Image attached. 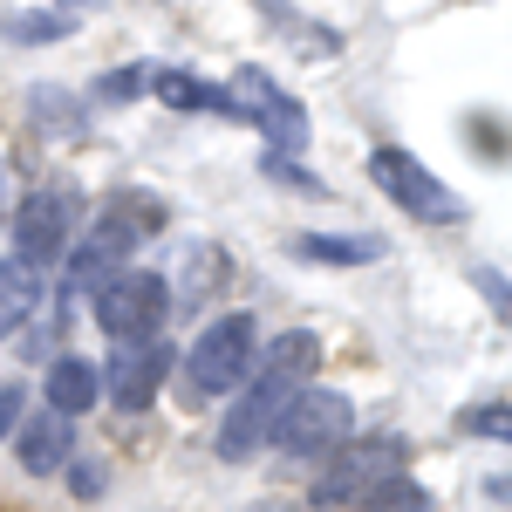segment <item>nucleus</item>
Listing matches in <instances>:
<instances>
[{"instance_id":"nucleus-12","label":"nucleus","mask_w":512,"mask_h":512,"mask_svg":"<svg viewBox=\"0 0 512 512\" xmlns=\"http://www.w3.org/2000/svg\"><path fill=\"white\" fill-rule=\"evenodd\" d=\"M41 294H48V274L7 253V260H0V335H21V328L41 315Z\"/></svg>"},{"instance_id":"nucleus-3","label":"nucleus","mask_w":512,"mask_h":512,"mask_svg":"<svg viewBox=\"0 0 512 512\" xmlns=\"http://www.w3.org/2000/svg\"><path fill=\"white\" fill-rule=\"evenodd\" d=\"M349 437H355V403L342 390H294L267 444H274L280 458H328Z\"/></svg>"},{"instance_id":"nucleus-2","label":"nucleus","mask_w":512,"mask_h":512,"mask_svg":"<svg viewBox=\"0 0 512 512\" xmlns=\"http://www.w3.org/2000/svg\"><path fill=\"white\" fill-rule=\"evenodd\" d=\"M96 328L110 342H144V335H164V315H171V280L144 274V267H117V274L96 287L89 301Z\"/></svg>"},{"instance_id":"nucleus-5","label":"nucleus","mask_w":512,"mask_h":512,"mask_svg":"<svg viewBox=\"0 0 512 512\" xmlns=\"http://www.w3.org/2000/svg\"><path fill=\"white\" fill-rule=\"evenodd\" d=\"M287 396L294 390L274 383V376H246V383H239V403H226V417H219V458H226V465H246V458L267 451Z\"/></svg>"},{"instance_id":"nucleus-13","label":"nucleus","mask_w":512,"mask_h":512,"mask_svg":"<svg viewBox=\"0 0 512 512\" xmlns=\"http://www.w3.org/2000/svg\"><path fill=\"white\" fill-rule=\"evenodd\" d=\"M294 260H321V267H369V260H383V239H369V233H294Z\"/></svg>"},{"instance_id":"nucleus-4","label":"nucleus","mask_w":512,"mask_h":512,"mask_svg":"<svg viewBox=\"0 0 512 512\" xmlns=\"http://www.w3.org/2000/svg\"><path fill=\"white\" fill-rule=\"evenodd\" d=\"M369 178H376V192L390 198L396 212H410V219H437V226H458V219H465V198L444 192V178H437L424 158H410L403 144H376V151H369Z\"/></svg>"},{"instance_id":"nucleus-9","label":"nucleus","mask_w":512,"mask_h":512,"mask_svg":"<svg viewBox=\"0 0 512 512\" xmlns=\"http://www.w3.org/2000/svg\"><path fill=\"white\" fill-rule=\"evenodd\" d=\"M103 403V369L89 362V355H55L48 362V376H41V410H55V417H89Z\"/></svg>"},{"instance_id":"nucleus-11","label":"nucleus","mask_w":512,"mask_h":512,"mask_svg":"<svg viewBox=\"0 0 512 512\" xmlns=\"http://www.w3.org/2000/svg\"><path fill=\"white\" fill-rule=\"evenodd\" d=\"M315 369H321V335L315 328H287V335H274L267 349L253 355V376H274L287 390H308Z\"/></svg>"},{"instance_id":"nucleus-10","label":"nucleus","mask_w":512,"mask_h":512,"mask_svg":"<svg viewBox=\"0 0 512 512\" xmlns=\"http://www.w3.org/2000/svg\"><path fill=\"white\" fill-rule=\"evenodd\" d=\"M14 458H21V472H28V478L62 472V465L76 458V424H69V417H55V410L21 417V431H14Z\"/></svg>"},{"instance_id":"nucleus-21","label":"nucleus","mask_w":512,"mask_h":512,"mask_svg":"<svg viewBox=\"0 0 512 512\" xmlns=\"http://www.w3.org/2000/svg\"><path fill=\"white\" fill-rule=\"evenodd\" d=\"M465 424H472V431H492V437H506V410H499V396H492V410H472Z\"/></svg>"},{"instance_id":"nucleus-17","label":"nucleus","mask_w":512,"mask_h":512,"mask_svg":"<svg viewBox=\"0 0 512 512\" xmlns=\"http://www.w3.org/2000/svg\"><path fill=\"white\" fill-rule=\"evenodd\" d=\"M151 89V62H137V69H117L110 82H96V103H130V96H144Z\"/></svg>"},{"instance_id":"nucleus-20","label":"nucleus","mask_w":512,"mask_h":512,"mask_svg":"<svg viewBox=\"0 0 512 512\" xmlns=\"http://www.w3.org/2000/svg\"><path fill=\"white\" fill-rule=\"evenodd\" d=\"M267 178H287V192H321L315 178H308L301 164H287V158H280V151H267Z\"/></svg>"},{"instance_id":"nucleus-8","label":"nucleus","mask_w":512,"mask_h":512,"mask_svg":"<svg viewBox=\"0 0 512 512\" xmlns=\"http://www.w3.org/2000/svg\"><path fill=\"white\" fill-rule=\"evenodd\" d=\"M226 117H246V123H260V130H274L280 151H301V144H308V117H301V103L280 96L260 69H239V76L226 82Z\"/></svg>"},{"instance_id":"nucleus-15","label":"nucleus","mask_w":512,"mask_h":512,"mask_svg":"<svg viewBox=\"0 0 512 512\" xmlns=\"http://www.w3.org/2000/svg\"><path fill=\"white\" fill-rule=\"evenodd\" d=\"M103 219H110V226H123V233L144 246V239L164 233V219H171V212H164L158 192H137V185H130V192H110V198H103Z\"/></svg>"},{"instance_id":"nucleus-18","label":"nucleus","mask_w":512,"mask_h":512,"mask_svg":"<svg viewBox=\"0 0 512 512\" xmlns=\"http://www.w3.org/2000/svg\"><path fill=\"white\" fill-rule=\"evenodd\" d=\"M62 472H69V492H76V499H103V485H110V472H103L96 458H69Z\"/></svg>"},{"instance_id":"nucleus-7","label":"nucleus","mask_w":512,"mask_h":512,"mask_svg":"<svg viewBox=\"0 0 512 512\" xmlns=\"http://www.w3.org/2000/svg\"><path fill=\"white\" fill-rule=\"evenodd\" d=\"M76 246V198L69 192H28L14 205V260H28V267H55L62 253Z\"/></svg>"},{"instance_id":"nucleus-14","label":"nucleus","mask_w":512,"mask_h":512,"mask_svg":"<svg viewBox=\"0 0 512 512\" xmlns=\"http://www.w3.org/2000/svg\"><path fill=\"white\" fill-rule=\"evenodd\" d=\"M151 96H158L164 110H219L226 117V89L192 76V69H151Z\"/></svg>"},{"instance_id":"nucleus-6","label":"nucleus","mask_w":512,"mask_h":512,"mask_svg":"<svg viewBox=\"0 0 512 512\" xmlns=\"http://www.w3.org/2000/svg\"><path fill=\"white\" fill-rule=\"evenodd\" d=\"M96 369H103V396L117 410H151L158 390L171 383V369H178V349L164 335H144V342H117V355L96 362Z\"/></svg>"},{"instance_id":"nucleus-1","label":"nucleus","mask_w":512,"mask_h":512,"mask_svg":"<svg viewBox=\"0 0 512 512\" xmlns=\"http://www.w3.org/2000/svg\"><path fill=\"white\" fill-rule=\"evenodd\" d=\"M253 355H260V321L246 315H219L192 335V349L178 355V390L185 403H212V396H233L246 376H253Z\"/></svg>"},{"instance_id":"nucleus-19","label":"nucleus","mask_w":512,"mask_h":512,"mask_svg":"<svg viewBox=\"0 0 512 512\" xmlns=\"http://www.w3.org/2000/svg\"><path fill=\"white\" fill-rule=\"evenodd\" d=\"M21 417H28V390L21 383H0V437L21 431Z\"/></svg>"},{"instance_id":"nucleus-16","label":"nucleus","mask_w":512,"mask_h":512,"mask_svg":"<svg viewBox=\"0 0 512 512\" xmlns=\"http://www.w3.org/2000/svg\"><path fill=\"white\" fill-rule=\"evenodd\" d=\"M62 35H69V14L62 7H28V14L7 21V41H62Z\"/></svg>"}]
</instances>
